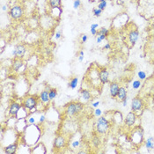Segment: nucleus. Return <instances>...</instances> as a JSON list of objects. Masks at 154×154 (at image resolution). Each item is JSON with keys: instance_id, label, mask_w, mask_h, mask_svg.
I'll list each match as a JSON object with an SVG mask.
<instances>
[{"instance_id": "1", "label": "nucleus", "mask_w": 154, "mask_h": 154, "mask_svg": "<svg viewBox=\"0 0 154 154\" xmlns=\"http://www.w3.org/2000/svg\"><path fill=\"white\" fill-rule=\"evenodd\" d=\"M84 108V104L79 101H71L65 106L64 114L68 117H74L78 116Z\"/></svg>"}, {"instance_id": "2", "label": "nucleus", "mask_w": 154, "mask_h": 154, "mask_svg": "<svg viewBox=\"0 0 154 154\" xmlns=\"http://www.w3.org/2000/svg\"><path fill=\"white\" fill-rule=\"evenodd\" d=\"M110 128V122L105 116L98 117L95 122V130L98 134L103 135L107 132Z\"/></svg>"}, {"instance_id": "3", "label": "nucleus", "mask_w": 154, "mask_h": 154, "mask_svg": "<svg viewBox=\"0 0 154 154\" xmlns=\"http://www.w3.org/2000/svg\"><path fill=\"white\" fill-rule=\"evenodd\" d=\"M39 97L36 95H27L22 101V107L26 108L27 111H32L38 107L39 103Z\"/></svg>"}, {"instance_id": "4", "label": "nucleus", "mask_w": 154, "mask_h": 154, "mask_svg": "<svg viewBox=\"0 0 154 154\" xmlns=\"http://www.w3.org/2000/svg\"><path fill=\"white\" fill-rule=\"evenodd\" d=\"M9 14H10V17L12 20H20L23 17V15H24L23 7L21 5H14V6H12L10 9Z\"/></svg>"}, {"instance_id": "5", "label": "nucleus", "mask_w": 154, "mask_h": 154, "mask_svg": "<svg viewBox=\"0 0 154 154\" xmlns=\"http://www.w3.org/2000/svg\"><path fill=\"white\" fill-rule=\"evenodd\" d=\"M67 145V138L63 135H59L54 140L53 146L55 150H61L66 147Z\"/></svg>"}, {"instance_id": "6", "label": "nucleus", "mask_w": 154, "mask_h": 154, "mask_svg": "<svg viewBox=\"0 0 154 154\" xmlns=\"http://www.w3.org/2000/svg\"><path fill=\"white\" fill-rule=\"evenodd\" d=\"M22 108V104L17 102V101H12L9 105V109H8V113L11 116L15 117L18 116L20 110Z\"/></svg>"}, {"instance_id": "7", "label": "nucleus", "mask_w": 154, "mask_h": 154, "mask_svg": "<svg viewBox=\"0 0 154 154\" xmlns=\"http://www.w3.org/2000/svg\"><path fill=\"white\" fill-rule=\"evenodd\" d=\"M26 52V49L24 45L19 44L17 45L12 50V55L13 57H15L16 58H22L24 57V55Z\"/></svg>"}, {"instance_id": "8", "label": "nucleus", "mask_w": 154, "mask_h": 154, "mask_svg": "<svg viewBox=\"0 0 154 154\" xmlns=\"http://www.w3.org/2000/svg\"><path fill=\"white\" fill-rule=\"evenodd\" d=\"M144 107V102L143 100L140 97H136L132 100L131 102V110L133 112H137L140 111Z\"/></svg>"}, {"instance_id": "9", "label": "nucleus", "mask_w": 154, "mask_h": 154, "mask_svg": "<svg viewBox=\"0 0 154 154\" xmlns=\"http://www.w3.org/2000/svg\"><path fill=\"white\" fill-rule=\"evenodd\" d=\"M136 115L135 114V112L131 111L126 116L124 119V123L128 127H131V126H133L136 123Z\"/></svg>"}, {"instance_id": "10", "label": "nucleus", "mask_w": 154, "mask_h": 154, "mask_svg": "<svg viewBox=\"0 0 154 154\" xmlns=\"http://www.w3.org/2000/svg\"><path fill=\"white\" fill-rule=\"evenodd\" d=\"M98 77H99V79L101 81V84L105 85L108 82V77H109V73L108 71L106 68H102L99 71V73H98Z\"/></svg>"}, {"instance_id": "11", "label": "nucleus", "mask_w": 154, "mask_h": 154, "mask_svg": "<svg viewBox=\"0 0 154 154\" xmlns=\"http://www.w3.org/2000/svg\"><path fill=\"white\" fill-rule=\"evenodd\" d=\"M39 100L40 101L44 104V105H49L50 103V99H49V90H43L41 91L39 94Z\"/></svg>"}, {"instance_id": "12", "label": "nucleus", "mask_w": 154, "mask_h": 154, "mask_svg": "<svg viewBox=\"0 0 154 154\" xmlns=\"http://www.w3.org/2000/svg\"><path fill=\"white\" fill-rule=\"evenodd\" d=\"M119 88H120V86L117 82H112L109 86V93H110V96L113 97V98H116L117 97V94H118V92H119Z\"/></svg>"}, {"instance_id": "13", "label": "nucleus", "mask_w": 154, "mask_h": 154, "mask_svg": "<svg viewBox=\"0 0 154 154\" xmlns=\"http://www.w3.org/2000/svg\"><path fill=\"white\" fill-rule=\"evenodd\" d=\"M18 147H19V144L18 142H15V143H12L7 146L5 147V151L4 152L5 154H14L17 152V150H18Z\"/></svg>"}, {"instance_id": "14", "label": "nucleus", "mask_w": 154, "mask_h": 154, "mask_svg": "<svg viewBox=\"0 0 154 154\" xmlns=\"http://www.w3.org/2000/svg\"><path fill=\"white\" fill-rule=\"evenodd\" d=\"M23 65H24V62L20 58H16L14 61L12 62L11 69H12V71L14 72H19L20 70L22 68Z\"/></svg>"}, {"instance_id": "15", "label": "nucleus", "mask_w": 154, "mask_h": 154, "mask_svg": "<svg viewBox=\"0 0 154 154\" xmlns=\"http://www.w3.org/2000/svg\"><path fill=\"white\" fill-rule=\"evenodd\" d=\"M138 37H139V32L137 30H131L128 34V38L131 45L136 44V41L138 40Z\"/></svg>"}, {"instance_id": "16", "label": "nucleus", "mask_w": 154, "mask_h": 154, "mask_svg": "<svg viewBox=\"0 0 154 154\" xmlns=\"http://www.w3.org/2000/svg\"><path fill=\"white\" fill-rule=\"evenodd\" d=\"M80 94H81V99L84 100L85 101H89L92 99L91 92H90L89 90H87V89H83V90H81Z\"/></svg>"}, {"instance_id": "17", "label": "nucleus", "mask_w": 154, "mask_h": 154, "mask_svg": "<svg viewBox=\"0 0 154 154\" xmlns=\"http://www.w3.org/2000/svg\"><path fill=\"white\" fill-rule=\"evenodd\" d=\"M117 97L118 99L122 101H123L126 98H128V93H127V90H126L125 87L123 86H120L119 88V92H118V94H117Z\"/></svg>"}, {"instance_id": "18", "label": "nucleus", "mask_w": 154, "mask_h": 154, "mask_svg": "<svg viewBox=\"0 0 154 154\" xmlns=\"http://www.w3.org/2000/svg\"><path fill=\"white\" fill-rule=\"evenodd\" d=\"M49 5L51 9L60 8L62 5V1L61 0H49Z\"/></svg>"}, {"instance_id": "19", "label": "nucleus", "mask_w": 154, "mask_h": 154, "mask_svg": "<svg viewBox=\"0 0 154 154\" xmlns=\"http://www.w3.org/2000/svg\"><path fill=\"white\" fill-rule=\"evenodd\" d=\"M78 78H77V77H73L72 79H71V81L69 82V84H68V86L71 88V89H72V90H74V89H76L77 88V86H78Z\"/></svg>"}, {"instance_id": "20", "label": "nucleus", "mask_w": 154, "mask_h": 154, "mask_svg": "<svg viewBox=\"0 0 154 154\" xmlns=\"http://www.w3.org/2000/svg\"><path fill=\"white\" fill-rule=\"evenodd\" d=\"M145 147L148 150H151L154 148V138L152 136H150L146 139L145 141Z\"/></svg>"}, {"instance_id": "21", "label": "nucleus", "mask_w": 154, "mask_h": 154, "mask_svg": "<svg viewBox=\"0 0 154 154\" xmlns=\"http://www.w3.org/2000/svg\"><path fill=\"white\" fill-rule=\"evenodd\" d=\"M49 99H50V101H54L55 98L57 97L58 93H57V90L55 89V88H50V89L49 90Z\"/></svg>"}, {"instance_id": "22", "label": "nucleus", "mask_w": 154, "mask_h": 154, "mask_svg": "<svg viewBox=\"0 0 154 154\" xmlns=\"http://www.w3.org/2000/svg\"><path fill=\"white\" fill-rule=\"evenodd\" d=\"M92 144L94 145V147H96V148H98L100 146V145H101V139H100V137L98 136H94L93 137V139H92Z\"/></svg>"}, {"instance_id": "23", "label": "nucleus", "mask_w": 154, "mask_h": 154, "mask_svg": "<svg viewBox=\"0 0 154 154\" xmlns=\"http://www.w3.org/2000/svg\"><path fill=\"white\" fill-rule=\"evenodd\" d=\"M140 86H141V81H140V80H135V81H133V83H132L133 89L137 90V89L140 88Z\"/></svg>"}, {"instance_id": "24", "label": "nucleus", "mask_w": 154, "mask_h": 154, "mask_svg": "<svg viewBox=\"0 0 154 154\" xmlns=\"http://www.w3.org/2000/svg\"><path fill=\"white\" fill-rule=\"evenodd\" d=\"M107 0H105V1H102V2H100L99 4H98V6H97V8H99V9H101V10H102V11H104V10L106 9V7H107Z\"/></svg>"}, {"instance_id": "25", "label": "nucleus", "mask_w": 154, "mask_h": 154, "mask_svg": "<svg viewBox=\"0 0 154 154\" xmlns=\"http://www.w3.org/2000/svg\"><path fill=\"white\" fill-rule=\"evenodd\" d=\"M80 144H81L80 140H74V141L72 142L71 146H72V149H77V148H78L80 146Z\"/></svg>"}, {"instance_id": "26", "label": "nucleus", "mask_w": 154, "mask_h": 154, "mask_svg": "<svg viewBox=\"0 0 154 154\" xmlns=\"http://www.w3.org/2000/svg\"><path fill=\"white\" fill-rule=\"evenodd\" d=\"M93 15L95 17H100L101 15V13H102V10H101L99 8H94L93 10Z\"/></svg>"}, {"instance_id": "27", "label": "nucleus", "mask_w": 154, "mask_h": 154, "mask_svg": "<svg viewBox=\"0 0 154 154\" xmlns=\"http://www.w3.org/2000/svg\"><path fill=\"white\" fill-rule=\"evenodd\" d=\"M97 34H103V35L107 36L108 35V30L106 28V27H101V28L99 31H98Z\"/></svg>"}, {"instance_id": "28", "label": "nucleus", "mask_w": 154, "mask_h": 154, "mask_svg": "<svg viewBox=\"0 0 154 154\" xmlns=\"http://www.w3.org/2000/svg\"><path fill=\"white\" fill-rule=\"evenodd\" d=\"M137 76H138V78H140V80H144V79L146 78V73H145V72H143V71L138 72Z\"/></svg>"}, {"instance_id": "29", "label": "nucleus", "mask_w": 154, "mask_h": 154, "mask_svg": "<svg viewBox=\"0 0 154 154\" xmlns=\"http://www.w3.org/2000/svg\"><path fill=\"white\" fill-rule=\"evenodd\" d=\"M81 5V0H74L73 1V8L75 10L78 9Z\"/></svg>"}, {"instance_id": "30", "label": "nucleus", "mask_w": 154, "mask_h": 154, "mask_svg": "<svg viewBox=\"0 0 154 154\" xmlns=\"http://www.w3.org/2000/svg\"><path fill=\"white\" fill-rule=\"evenodd\" d=\"M106 38H107L106 35H103V34H98V37H97V39H96L97 43H101V41H102L103 40H105Z\"/></svg>"}, {"instance_id": "31", "label": "nucleus", "mask_w": 154, "mask_h": 154, "mask_svg": "<svg viewBox=\"0 0 154 154\" xmlns=\"http://www.w3.org/2000/svg\"><path fill=\"white\" fill-rule=\"evenodd\" d=\"M101 115H102V110L96 107L95 110H94V116L96 117H100V116H101Z\"/></svg>"}, {"instance_id": "32", "label": "nucleus", "mask_w": 154, "mask_h": 154, "mask_svg": "<svg viewBox=\"0 0 154 154\" xmlns=\"http://www.w3.org/2000/svg\"><path fill=\"white\" fill-rule=\"evenodd\" d=\"M27 122H28L30 125H34V124H35V117H34V116H31V117H28L27 118Z\"/></svg>"}, {"instance_id": "33", "label": "nucleus", "mask_w": 154, "mask_h": 154, "mask_svg": "<svg viewBox=\"0 0 154 154\" xmlns=\"http://www.w3.org/2000/svg\"><path fill=\"white\" fill-rule=\"evenodd\" d=\"M62 36H63L62 30H59V31H57V33H55V40H59V39H60Z\"/></svg>"}, {"instance_id": "34", "label": "nucleus", "mask_w": 154, "mask_h": 154, "mask_svg": "<svg viewBox=\"0 0 154 154\" xmlns=\"http://www.w3.org/2000/svg\"><path fill=\"white\" fill-rule=\"evenodd\" d=\"M45 121H46V117H45L44 115L40 116V117H39V123H43Z\"/></svg>"}, {"instance_id": "35", "label": "nucleus", "mask_w": 154, "mask_h": 154, "mask_svg": "<svg viewBox=\"0 0 154 154\" xmlns=\"http://www.w3.org/2000/svg\"><path fill=\"white\" fill-rule=\"evenodd\" d=\"M81 40H82V43H86V41H87V35H86V34H83Z\"/></svg>"}, {"instance_id": "36", "label": "nucleus", "mask_w": 154, "mask_h": 154, "mask_svg": "<svg viewBox=\"0 0 154 154\" xmlns=\"http://www.w3.org/2000/svg\"><path fill=\"white\" fill-rule=\"evenodd\" d=\"M99 105H100V101H95V102H93V103L92 104V106H93L94 108L98 107H99Z\"/></svg>"}, {"instance_id": "37", "label": "nucleus", "mask_w": 154, "mask_h": 154, "mask_svg": "<svg viewBox=\"0 0 154 154\" xmlns=\"http://www.w3.org/2000/svg\"><path fill=\"white\" fill-rule=\"evenodd\" d=\"M90 31H91V34H92L93 35H96V34H97V33H98L97 29H95V28H91V29H90Z\"/></svg>"}, {"instance_id": "38", "label": "nucleus", "mask_w": 154, "mask_h": 154, "mask_svg": "<svg viewBox=\"0 0 154 154\" xmlns=\"http://www.w3.org/2000/svg\"><path fill=\"white\" fill-rule=\"evenodd\" d=\"M122 106L123 107H126L127 106V103H128V98H126L123 101H122Z\"/></svg>"}, {"instance_id": "39", "label": "nucleus", "mask_w": 154, "mask_h": 154, "mask_svg": "<svg viewBox=\"0 0 154 154\" xmlns=\"http://www.w3.org/2000/svg\"><path fill=\"white\" fill-rule=\"evenodd\" d=\"M98 27H99V25H98V24H92V25H91V28H95V29H97Z\"/></svg>"}, {"instance_id": "40", "label": "nucleus", "mask_w": 154, "mask_h": 154, "mask_svg": "<svg viewBox=\"0 0 154 154\" xmlns=\"http://www.w3.org/2000/svg\"><path fill=\"white\" fill-rule=\"evenodd\" d=\"M111 49V45H110L109 43L105 44V46H104V49Z\"/></svg>"}, {"instance_id": "41", "label": "nucleus", "mask_w": 154, "mask_h": 154, "mask_svg": "<svg viewBox=\"0 0 154 154\" xmlns=\"http://www.w3.org/2000/svg\"><path fill=\"white\" fill-rule=\"evenodd\" d=\"M78 61L79 62H83L84 61V55H78Z\"/></svg>"}, {"instance_id": "42", "label": "nucleus", "mask_w": 154, "mask_h": 154, "mask_svg": "<svg viewBox=\"0 0 154 154\" xmlns=\"http://www.w3.org/2000/svg\"><path fill=\"white\" fill-rule=\"evenodd\" d=\"M2 10H3V11H6V10H7V5H3V6H2Z\"/></svg>"}, {"instance_id": "43", "label": "nucleus", "mask_w": 154, "mask_h": 154, "mask_svg": "<svg viewBox=\"0 0 154 154\" xmlns=\"http://www.w3.org/2000/svg\"><path fill=\"white\" fill-rule=\"evenodd\" d=\"M78 55H84V51H83V50H81V51H79V53H78Z\"/></svg>"}, {"instance_id": "44", "label": "nucleus", "mask_w": 154, "mask_h": 154, "mask_svg": "<svg viewBox=\"0 0 154 154\" xmlns=\"http://www.w3.org/2000/svg\"><path fill=\"white\" fill-rule=\"evenodd\" d=\"M88 2H89V3H93V2H95V1H94V0H88Z\"/></svg>"}, {"instance_id": "45", "label": "nucleus", "mask_w": 154, "mask_h": 154, "mask_svg": "<svg viewBox=\"0 0 154 154\" xmlns=\"http://www.w3.org/2000/svg\"><path fill=\"white\" fill-rule=\"evenodd\" d=\"M102 1H105V0H99V3H100V2H102Z\"/></svg>"}, {"instance_id": "46", "label": "nucleus", "mask_w": 154, "mask_h": 154, "mask_svg": "<svg viewBox=\"0 0 154 154\" xmlns=\"http://www.w3.org/2000/svg\"><path fill=\"white\" fill-rule=\"evenodd\" d=\"M152 28H153V29H154V23H153V24H152Z\"/></svg>"}, {"instance_id": "47", "label": "nucleus", "mask_w": 154, "mask_h": 154, "mask_svg": "<svg viewBox=\"0 0 154 154\" xmlns=\"http://www.w3.org/2000/svg\"><path fill=\"white\" fill-rule=\"evenodd\" d=\"M152 99H153V101H154V93H153V96H152Z\"/></svg>"}]
</instances>
